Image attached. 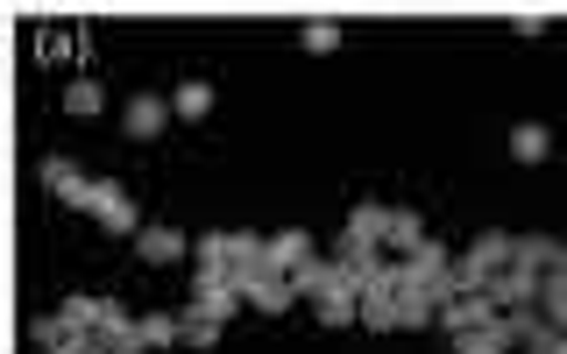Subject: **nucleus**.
Returning a JSON list of instances; mask_svg holds the SVG:
<instances>
[{
  "label": "nucleus",
  "mask_w": 567,
  "mask_h": 354,
  "mask_svg": "<svg viewBox=\"0 0 567 354\" xmlns=\"http://www.w3.org/2000/svg\"><path fill=\"white\" fill-rule=\"evenodd\" d=\"M454 354H504V347H496V341H489V333H483V326H475V333H454Z\"/></svg>",
  "instance_id": "a878e982"
},
{
  "label": "nucleus",
  "mask_w": 567,
  "mask_h": 354,
  "mask_svg": "<svg viewBox=\"0 0 567 354\" xmlns=\"http://www.w3.org/2000/svg\"><path fill=\"white\" fill-rule=\"evenodd\" d=\"M235 305H241V283L235 277H199V291H192V319H213V326H227L235 319Z\"/></svg>",
  "instance_id": "f03ea898"
},
{
  "label": "nucleus",
  "mask_w": 567,
  "mask_h": 354,
  "mask_svg": "<svg viewBox=\"0 0 567 354\" xmlns=\"http://www.w3.org/2000/svg\"><path fill=\"white\" fill-rule=\"evenodd\" d=\"M85 212L106 227V235H142V212L121 185H93V199H85Z\"/></svg>",
  "instance_id": "f257e3e1"
},
{
  "label": "nucleus",
  "mask_w": 567,
  "mask_h": 354,
  "mask_svg": "<svg viewBox=\"0 0 567 354\" xmlns=\"http://www.w3.org/2000/svg\"><path fill=\"white\" fill-rule=\"evenodd\" d=\"M185 248H192V241L177 235V227H142V235H135V256L150 262V270H164V262H177Z\"/></svg>",
  "instance_id": "0eeeda50"
},
{
  "label": "nucleus",
  "mask_w": 567,
  "mask_h": 354,
  "mask_svg": "<svg viewBox=\"0 0 567 354\" xmlns=\"http://www.w3.org/2000/svg\"><path fill=\"white\" fill-rule=\"evenodd\" d=\"M192 256H199V277H227V235H199Z\"/></svg>",
  "instance_id": "4be33fe9"
},
{
  "label": "nucleus",
  "mask_w": 567,
  "mask_h": 354,
  "mask_svg": "<svg viewBox=\"0 0 567 354\" xmlns=\"http://www.w3.org/2000/svg\"><path fill=\"white\" fill-rule=\"evenodd\" d=\"M511 354H539V347H511Z\"/></svg>",
  "instance_id": "bb28decb"
},
{
  "label": "nucleus",
  "mask_w": 567,
  "mask_h": 354,
  "mask_svg": "<svg viewBox=\"0 0 567 354\" xmlns=\"http://www.w3.org/2000/svg\"><path fill=\"white\" fill-rule=\"evenodd\" d=\"M100 100H106L100 79H71V85H64V106H71V114H100Z\"/></svg>",
  "instance_id": "5701e85b"
},
{
  "label": "nucleus",
  "mask_w": 567,
  "mask_h": 354,
  "mask_svg": "<svg viewBox=\"0 0 567 354\" xmlns=\"http://www.w3.org/2000/svg\"><path fill=\"white\" fill-rule=\"evenodd\" d=\"M171 106H177V114H185V121H199L206 106H213V85H206V79H185V85H177V93H171Z\"/></svg>",
  "instance_id": "aec40b11"
},
{
  "label": "nucleus",
  "mask_w": 567,
  "mask_h": 354,
  "mask_svg": "<svg viewBox=\"0 0 567 354\" xmlns=\"http://www.w3.org/2000/svg\"><path fill=\"white\" fill-rule=\"evenodd\" d=\"M348 235H354V241H377V248H383V235H390V206L362 199V206L348 212Z\"/></svg>",
  "instance_id": "4468645a"
},
{
  "label": "nucleus",
  "mask_w": 567,
  "mask_h": 354,
  "mask_svg": "<svg viewBox=\"0 0 567 354\" xmlns=\"http://www.w3.org/2000/svg\"><path fill=\"white\" fill-rule=\"evenodd\" d=\"M306 262H312V235H306V227H284V235H270V270L277 277L306 270Z\"/></svg>",
  "instance_id": "6e6552de"
},
{
  "label": "nucleus",
  "mask_w": 567,
  "mask_h": 354,
  "mask_svg": "<svg viewBox=\"0 0 567 354\" xmlns=\"http://www.w3.org/2000/svg\"><path fill=\"white\" fill-rule=\"evenodd\" d=\"M362 326H377V333L398 326V291H362Z\"/></svg>",
  "instance_id": "a211bd4d"
},
{
  "label": "nucleus",
  "mask_w": 567,
  "mask_h": 354,
  "mask_svg": "<svg viewBox=\"0 0 567 354\" xmlns=\"http://www.w3.org/2000/svg\"><path fill=\"white\" fill-rule=\"evenodd\" d=\"M433 319H440V305L425 291H398V326L404 333H412V326H433Z\"/></svg>",
  "instance_id": "6ab92c4d"
},
{
  "label": "nucleus",
  "mask_w": 567,
  "mask_h": 354,
  "mask_svg": "<svg viewBox=\"0 0 567 354\" xmlns=\"http://www.w3.org/2000/svg\"><path fill=\"white\" fill-rule=\"evenodd\" d=\"M185 341V319H171V312H142V347H177Z\"/></svg>",
  "instance_id": "dca6fc26"
},
{
  "label": "nucleus",
  "mask_w": 567,
  "mask_h": 354,
  "mask_svg": "<svg viewBox=\"0 0 567 354\" xmlns=\"http://www.w3.org/2000/svg\"><path fill=\"white\" fill-rule=\"evenodd\" d=\"M58 312H64L79 333H100V319H106V298H64Z\"/></svg>",
  "instance_id": "412c9836"
},
{
  "label": "nucleus",
  "mask_w": 567,
  "mask_h": 354,
  "mask_svg": "<svg viewBox=\"0 0 567 354\" xmlns=\"http://www.w3.org/2000/svg\"><path fill=\"white\" fill-rule=\"evenodd\" d=\"M306 50H319V58H327V50H341V29H333V22H312L306 29Z\"/></svg>",
  "instance_id": "393cba45"
},
{
  "label": "nucleus",
  "mask_w": 567,
  "mask_h": 354,
  "mask_svg": "<svg viewBox=\"0 0 567 354\" xmlns=\"http://www.w3.org/2000/svg\"><path fill=\"white\" fill-rule=\"evenodd\" d=\"M43 185L58 191L64 206H85V199H93V177H85L79 164H64V156H50V164H43Z\"/></svg>",
  "instance_id": "423d86ee"
},
{
  "label": "nucleus",
  "mask_w": 567,
  "mask_h": 354,
  "mask_svg": "<svg viewBox=\"0 0 567 354\" xmlns=\"http://www.w3.org/2000/svg\"><path fill=\"white\" fill-rule=\"evenodd\" d=\"M171 114H177V106H171L164 93H135V100H128V114H121V128H128L135 142H156V135L171 128Z\"/></svg>",
  "instance_id": "20e7f679"
},
{
  "label": "nucleus",
  "mask_w": 567,
  "mask_h": 354,
  "mask_svg": "<svg viewBox=\"0 0 567 354\" xmlns=\"http://www.w3.org/2000/svg\"><path fill=\"white\" fill-rule=\"evenodd\" d=\"M489 319H496L489 291H461V298L440 305V326H447V333H475V326H489Z\"/></svg>",
  "instance_id": "39448f33"
},
{
  "label": "nucleus",
  "mask_w": 567,
  "mask_h": 354,
  "mask_svg": "<svg viewBox=\"0 0 567 354\" xmlns=\"http://www.w3.org/2000/svg\"><path fill=\"white\" fill-rule=\"evenodd\" d=\"M539 319H554V326L567 333V277H539Z\"/></svg>",
  "instance_id": "f3484780"
},
{
  "label": "nucleus",
  "mask_w": 567,
  "mask_h": 354,
  "mask_svg": "<svg viewBox=\"0 0 567 354\" xmlns=\"http://www.w3.org/2000/svg\"><path fill=\"white\" fill-rule=\"evenodd\" d=\"M419 241H425V220H419L412 206H390V235H383V248H390V256L404 262V256H412Z\"/></svg>",
  "instance_id": "ddd939ff"
},
{
  "label": "nucleus",
  "mask_w": 567,
  "mask_h": 354,
  "mask_svg": "<svg viewBox=\"0 0 567 354\" xmlns=\"http://www.w3.org/2000/svg\"><path fill=\"white\" fill-rule=\"evenodd\" d=\"M546 149H554V135H546L539 121H518V128H511V156H518V164H546Z\"/></svg>",
  "instance_id": "2eb2a0df"
},
{
  "label": "nucleus",
  "mask_w": 567,
  "mask_h": 354,
  "mask_svg": "<svg viewBox=\"0 0 567 354\" xmlns=\"http://www.w3.org/2000/svg\"><path fill=\"white\" fill-rule=\"evenodd\" d=\"M333 283H348V270H341V262H327V256H312L306 270H291V291L298 298H327Z\"/></svg>",
  "instance_id": "9d476101"
},
{
  "label": "nucleus",
  "mask_w": 567,
  "mask_h": 354,
  "mask_svg": "<svg viewBox=\"0 0 567 354\" xmlns=\"http://www.w3.org/2000/svg\"><path fill=\"white\" fill-rule=\"evenodd\" d=\"M29 341L43 347V354H58V347H71V341H85V333L71 326L64 312H35V319H29Z\"/></svg>",
  "instance_id": "f8f14e48"
},
{
  "label": "nucleus",
  "mask_w": 567,
  "mask_h": 354,
  "mask_svg": "<svg viewBox=\"0 0 567 354\" xmlns=\"http://www.w3.org/2000/svg\"><path fill=\"white\" fill-rule=\"evenodd\" d=\"M185 347H220V326H213V319H192V312H185Z\"/></svg>",
  "instance_id": "b1692460"
},
{
  "label": "nucleus",
  "mask_w": 567,
  "mask_h": 354,
  "mask_svg": "<svg viewBox=\"0 0 567 354\" xmlns=\"http://www.w3.org/2000/svg\"><path fill=\"white\" fill-rule=\"evenodd\" d=\"M560 256H567V241H554V235H518V270L554 277V270H560Z\"/></svg>",
  "instance_id": "1a4fd4ad"
},
{
  "label": "nucleus",
  "mask_w": 567,
  "mask_h": 354,
  "mask_svg": "<svg viewBox=\"0 0 567 354\" xmlns=\"http://www.w3.org/2000/svg\"><path fill=\"white\" fill-rule=\"evenodd\" d=\"M241 298H248V305H262V312H284V305H291V277H277V270H262V277H248L241 283Z\"/></svg>",
  "instance_id": "9b49d317"
},
{
  "label": "nucleus",
  "mask_w": 567,
  "mask_h": 354,
  "mask_svg": "<svg viewBox=\"0 0 567 354\" xmlns=\"http://www.w3.org/2000/svg\"><path fill=\"white\" fill-rule=\"evenodd\" d=\"M489 305L496 312H532V305H539V277L518 270V262H511V270H496L489 277Z\"/></svg>",
  "instance_id": "7ed1b4c3"
}]
</instances>
